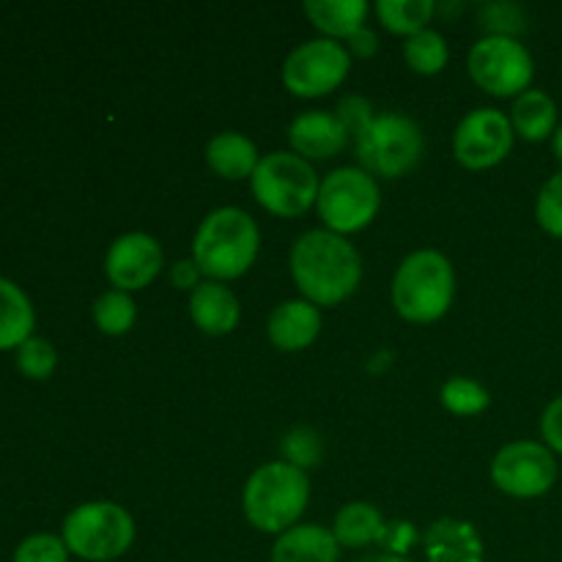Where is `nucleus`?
<instances>
[{
    "instance_id": "26",
    "label": "nucleus",
    "mask_w": 562,
    "mask_h": 562,
    "mask_svg": "<svg viewBox=\"0 0 562 562\" xmlns=\"http://www.w3.org/2000/svg\"><path fill=\"white\" fill-rule=\"evenodd\" d=\"M404 58L406 66H409L412 71H417V75H437V71H442L445 66H448L450 49L442 33L426 27V31L406 38Z\"/></svg>"
},
{
    "instance_id": "4",
    "label": "nucleus",
    "mask_w": 562,
    "mask_h": 562,
    "mask_svg": "<svg viewBox=\"0 0 562 562\" xmlns=\"http://www.w3.org/2000/svg\"><path fill=\"white\" fill-rule=\"evenodd\" d=\"M456 296L453 263L437 250H415L398 263L393 278V305L412 324L439 322Z\"/></svg>"
},
{
    "instance_id": "12",
    "label": "nucleus",
    "mask_w": 562,
    "mask_h": 562,
    "mask_svg": "<svg viewBox=\"0 0 562 562\" xmlns=\"http://www.w3.org/2000/svg\"><path fill=\"white\" fill-rule=\"evenodd\" d=\"M514 124L497 108H477L453 132V154L464 168L486 170L503 162L514 148Z\"/></svg>"
},
{
    "instance_id": "2",
    "label": "nucleus",
    "mask_w": 562,
    "mask_h": 562,
    "mask_svg": "<svg viewBox=\"0 0 562 562\" xmlns=\"http://www.w3.org/2000/svg\"><path fill=\"white\" fill-rule=\"evenodd\" d=\"M261 252V231L258 223L236 206L214 209L206 214L192 239V261L201 274L214 283L236 280L256 263Z\"/></svg>"
},
{
    "instance_id": "38",
    "label": "nucleus",
    "mask_w": 562,
    "mask_h": 562,
    "mask_svg": "<svg viewBox=\"0 0 562 562\" xmlns=\"http://www.w3.org/2000/svg\"><path fill=\"white\" fill-rule=\"evenodd\" d=\"M552 151L554 157H558V162L562 165V124H558V130H554L552 135Z\"/></svg>"
},
{
    "instance_id": "20",
    "label": "nucleus",
    "mask_w": 562,
    "mask_h": 562,
    "mask_svg": "<svg viewBox=\"0 0 562 562\" xmlns=\"http://www.w3.org/2000/svg\"><path fill=\"white\" fill-rule=\"evenodd\" d=\"M302 9H305L313 27L324 33V38H333V42L349 38L351 33L366 27V0H307Z\"/></svg>"
},
{
    "instance_id": "18",
    "label": "nucleus",
    "mask_w": 562,
    "mask_h": 562,
    "mask_svg": "<svg viewBox=\"0 0 562 562\" xmlns=\"http://www.w3.org/2000/svg\"><path fill=\"white\" fill-rule=\"evenodd\" d=\"M272 562H340V543L322 525H296L278 536Z\"/></svg>"
},
{
    "instance_id": "10",
    "label": "nucleus",
    "mask_w": 562,
    "mask_h": 562,
    "mask_svg": "<svg viewBox=\"0 0 562 562\" xmlns=\"http://www.w3.org/2000/svg\"><path fill=\"white\" fill-rule=\"evenodd\" d=\"M351 55L333 38H311L289 53L283 64V86L300 99H318L340 88L349 77Z\"/></svg>"
},
{
    "instance_id": "3",
    "label": "nucleus",
    "mask_w": 562,
    "mask_h": 562,
    "mask_svg": "<svg viewBox=\"0 0 562 562\" xmlns=\"http://www.w3.org/2000/svg\"><path fill=\"white\" fill-rule=\"evenodd\" d=\"M307 503H311V481L305 470L285 461L258 467L247 477L245 492H241L247 521L258 532H269V536H283L285 530L300 525Z\"/></svg>"
},
{
    "instance_id": "24",
    "label": "nucleus",
    "mask_w": 562,
    "mask_h": 562,
    "mask_svg": "<svg viewBox=\"0 0 562 562\" xmlns=\"http://www.w3.org/2000/svg\"><path fill=\"white\" fill-rule=\"evenodd\" d=\"M434 14H437L434 0H379L376 3L379 22L390 33H398V36L406 38L426 31Z\"/></svg>"
},
{
    "instance_id": "33",
    "label": "nucleus",
    "mask_w": 562,
    "mask_h": 562,
    "mask_svg": "<svg viewBox=\"0 0 562 562\" xmlns=\"http://www.w3.org/2000/svg\"><path fill=\"white\" fill-rule=\"evenodd\" d=\"M541 437L552 453H562V395L549 401L541 415Z\"/></svg>"
},
{
    "instance_id": "29",
    "label": "nucleus",
    "mask_w": 562,
    "mask_h": 562,
    "mask_svg": "<svg viewBox=\"0 0 562 562\" xmlns=\"http://www.w3.org/2000/svg\"><path fill=\"white\" fill-rule=\"evenodd\" d=\"M55 366H58V355H55V346L49 340L27 338L16 349V368H20L22 376L42 382V379L53 376Z\"/></svg>"
},
{
    "instance_id": "31",
    "label": "nucleus",
    "mask_w": 562,
    "mask_h": 562,
    "mask_svg": "<svg viewBox=\"0 0 562 562\" xmlns=\"http://www.w3.org/2000/svg\"><path fill=\"white\" fill-rule=\"evenodd\" d=\"M14 562H69V549H66L64 538L36 532L16 547Z\"/></svg>"
},
{
    "instance_id": "1",
    "label": "nucleus",
    "mask_w": 562,
    "mask_h": 562,
    "mask_svg": "<svg viewBox=\"0 0 562 562\" xmlns=\"http://www.w3.org/2000/svg\"><path fill=\"white\" fill-rule=\"evenodd\" d=\"M289 263L302 300L316 307L340 305L362 280V258L357 247L327 228L302 234L291 247Z\"/></svg>"
},
{
    "instance_id": "37",
    "label": "nucleus",
    "mask_w": 562,
    "mask_h": 562,
    "mask_svg": "<svg viewBox=\"0 0 562 562\" xmlns=\"http://www.w3.org/2000/svg\"><path fill=\"white\" fill-rule=\"evenodd\" d=\"M357 562H412L409 558H398V554H387V552H379V554H368V558L357 560Z\"/></svg>"
},
{
    "instance_id": "23",
    "label": "nucleus",
    "mask_w": 562,
    "mask_h": 562,
    "mask_svg": "<svg viewBox=\"0 0 562 562\" xmlns=\"http://www.w3.org/2000/svg\"><path fill=\"white\" fill-rule=\"evenodd\" d=\"M33 324L36 313L25 291L0 278V351L20 349L27 338H33Z\"/></svg>"
},
{
    "instance_id": "32",
    "label": "nucleus",
    "mask_w": 562,
    "mask_h": 562,
    "mask_svg": "<svg viewBox=\"0 0 562 562\" xmlns=\"http://www.w3.org/2000/svg\"><path fill=\"white\" fill-rule=\"evenodd\" d=\"M335 115H338L340 124L346 126V132L355 137L360 135V132L366 130L373 119H376V113H373V104L368 102L366 97H344L340 99L338 110H335Z\"/></svg>"
},
{
    "instance_id": "30",
    "label": "nucleus",
    "mask_w": 562,
    "mask_h": 562,
    "mask_svg": "<svg viewBox=\"0 0 562 562\" xmlns=\"http://www.w3.org/2000/svg\"><path fill=\"white\" fill-rule=\"evenodd\" d=\"M536 220L547 234L562 239V170L549 176L536 201Z\"/></svg>"
},
{
    "instance_id": "22",
    "label": "nucleus",
    "mask_w": 562,
    "mask_h": 562,
    "mask_svg": "<svg viewBox=\"0 0 562 562\" xmlns=\"http://www.w3.org/2000/svg\"><path fill=\"white\" fill-rule=\"evenodd\" d=\"M387 532V521L373 505L349 503L338 510L333 525V536L340 547L362 549L371 543H382Z\"/></svg>"
},
{
    "instance_id": "19",
    "label": "nucleus",
    "mask_w": 562,
    "mask_h": 562,
    "mask_svg": "<svg viewBox=\"0 0 562 562\" xmlns=\"http://www.w3.org/2000/svg\"><path fill=\"white\" fill-rule=\"evenodd\" d=\"M206 162L212 173L223 176L228 181H241L252 179L261 157H258L256 143L241 135V132H220L209 140Z\"/></svg>"
},
{
    "instance_id": "35",
    "label": "nucleus",
    "mask_w": 562,
    "mask_h": 562,
    "mask_svg": "<svg viewBox=\"0 0 562 562\" xmlns=\"http://www.w3.org/2000/svg\"><path fill=\"white\" fill-rule=\"evenodd\" d=\"M170 283L179 291H190L192 294V291L203 283L201 269H198V263L192 261V258H181V261H176L173 269H170Z\"/></svg>"
},
{
    "instance_id": "14",
    "label": "nucleus",
    "mask_w": 562,
    "mask_h": 562,
    "mask_svg": "<svg viewBox=\"0 0 562 562\" xmlns=\"http://www.w3.org/2000/svg\"><path fill=\"white\" fill-rule=\"evenodd\" d=\"M289 143L296 157L302 159H333L349 143V132L340 124V119L327 110H311L291 121Z\"/></svg>"
},
{
    "instance_id": "8",
    "label": "nucleus",
    "mask_w": 562,
    "mask_h": 562,
    "mask_svg": "<svg viewBox=\"0 0 562 562\" xmlns=\"http://www.w3.org/2000/svg\"><path fill=\"white\" fill-rule=\"evenodd\" d=\"M382 192L376 179L362 168H338L322 181L316 209L322 223L333 234H357L376 220Z\"/></svg>"
},
{
    "instance_id": "15",
    "label": "nucleus",
    "mask_w": 562,
    "mask_h": 562,
    "mask_svg": "<svg viewBox=\"0 0 562 562\" xmlns=\"http://www.w3.org/2000/svg\"><path fill=\"white\" fill-rule=\"evenodd\" d=\"M269 340L280 351H302L322 333V311L307 300L280 302L267 322Z\"/></svg>"
},
{
    "instance_id": "34",
    "label": "nucleus",
    "mask_w": 562,
    "mask_h": 562,
    "mask_svg": "<svg viewBox=\"0 0 562 562\" xmlns=\"http://www.w3.org/2000/svg\"><path fill=\"white\" fill-rule=\"evenodd\" d=\"M417 541V532L415 527L409 525V521H393V525H387V532H384V552L387 554H398V558H406V552H409L412 543Z\"/></svg>"
},
{
    "instance_id": "9",
    "label": "nucleus",
    "mask_w": 562,
    "mask_h": 562,
    "mask_svg": "<svg viewBox=\"0 0 562 562\" xmlns=\"http://www.w3.org/2000/svg\"><path fill=\"white\" fill-rule=\"evenodd\" d=\"M467 69L475 86L492 97H521L530 91L536 60L516 36H483L467 58Z\"/></svg>"
},
{
    "instance_id": "16",
    "label": "nucleus",
    "mask_w": 562,
    "mask_h": 562,
    "mask_svg": "<svg viewBox=\"0 0 562 562\" xmlns=\"http://www.w3.org/2000/svg\"><path fill=\"white\" fill-rule=\"evenodd\" d=\"M423 543H426L428 562H486L475 525L453 516L434 521Z\"/></svg>"
},
{
    "instance_id": "6",
    "label": "nucleus",
    "mask_w": 562,
    "mask_h": 562,
    "mask_svg": "<svg viewBox=\"0 0 562 562\" xmlns=\"http://www.w3.org/2000/svg\"><path fill=\"white\" fill-rule=\"evenodd\" d=\"M423 132L409 115L382 113L355 137V151L360 168L373 179H401L423 157Z\"/></svg>"
},
{
    "instance_id": "21",
    "label": "nucleus",
    "mask_w": 562,
    "mask_h": 562,
    "mask_svg": "<svg viewBox=\"0 0 562 562\" xmlns=\"http://www.w3.org/2000/svg\"><path fill=\"white\" fill-rule=\"evenodd\" d=\"M510 124H514L516 135L525 140H547L558 130V104L547 91L530 88L516 97L514 108H510Z\"/></svg>"
},
{
    "instance_id": "17",
    "label": "nucleus",
    "mask_w": 562,
    "mask_h": 562,
    "mask_svg": "<svg viewBox=\"0 0 562 562\" xmlns=\"http://www.w3.org/2000/svg\"><path fill=\"white\" fill-rule=\"evenodd\" d=\"M190 316L206 335H228L239 327L241 305L234 291L214 280H203L190 294Z\"/></svg>"
},
{
    "instance_id": "7",
    "label": "nucleus",
    "mask_w": 562,
    "mask_h": 562,
    "mask_svg": "<svg viewBox=\"0 0 562 562\" xmlns=\"http://www.w3.org/2000/svg\"><path fill=\"white\" fill-rule=\"evenodd\" d=\"M252 195L278 217H302L311 206H316L318 181L316 170L307 159L289 151H272L261 157L256 173L250 179Z\"/></svg>"
},
{
    "instance_id": "27",
    "label": "nucleus",
    "mask_w": 562,
    "mask_h": 562,
    "mask_svg": "<svg viewBox=\"0 0 562 562\" xmlns=\"http://www.w3.org/2000/svg\"><path fill=\"white\" fill-rule=\"evenodd\" d=\"M439 398H442L445 409L453 412V415L459 417L481 415V412L488 409V404H492L488 390L483 387L481 382H475V379H464V376L448 379V382L442 384Z\"/></svg>"
},
{
    "instance_id": "13",
    "label": "nucleus",
    "mask_w": 562,
    "mask_h": 562,
    "mask_svg": "<svg viewBox=\"0 0 562 562\" xmlns=\"http://www.w3.org/2000/svg\"><path fill=\"white\" fill-rule=\"evenodd\" d=\"M165 252L154 236L143 231H130L110 245L104 256V274L119 291H140L162 272Z\"/></svg>"
},
{
    "instance_id": "25",
    "label": "nucleus",
    "mask_w": 562,
    "mask_h": 562,
    "mask_svg": "<svg viewBox=\"0 0 562 562\" xmlns=\"http://www.w3.org/2000/svg\"><path fill=\"white\" fill-rule=\"evenodd\" d=\"M137 318V305L132 300V294L126 291H104L97 302H93V324L99 327V333L110 335V338H119L126 335L135 327Z\"/></svg>"
},
{
    "instance_id": "5",
    "label": "nucleus",
    "mask_w": 562,
    "mask_h": 562,
    "mask_svg": "<svg viewBox=\"0 0 562 562\" xmlns=\"http://www.w3.org/2000/svg\"><path fill=\"white\" fill-rule=\"evenodd\" d=\"M64 543L69 554L88 562L124 558L135 543V519L121 505L97 499L77 505L64 521Z\"/></svg>"
},
{
    "instance_id": "11",
    "label": "nucleus",
    "mask_w": 562,
    "mask_h": 562,
    "mask_svg": "<svg viewBox=\"0 0 562 562\" xmlns=\"http://www.w3.org/2000/svg\"><path fill=\"white\" fill-rule=\"evenodd\" d=\"M492 481L508 497H543L558 481V461L543 442L519 439L497 450L492 461Z\"/></svg>"
},
{
    "instance_id": "36",
    "label": "nucleus",
    "mask_w": 562,
    "mask_h": 562,
    "mask_svg": "<svg viewBox=\"0 0 562 562\" xmlns=\"http://www.w3.org/2000/svg\"><path fill=\"white\" fill-rule=\"evenodd\" d=\"M346 49H349V55H355V58H371V55H376L379 49L376 33H373L368 25L360 27V31L351 33V36L346 38Z\"/></svg>"
},
{
    "instance_id": "28",
    "label": "nucleus",
    "mask_w": 562,
    "mask_h": 562,
    "mask_svg": "<svg viewBox=\"0 0 562 562\" xmlns=\"http://www.w3.org/2000/svg\"><path fill=\"white\" fill-rule=\"evenodd\" d=\"M280 450H283L285 464L300 467V470H311V467H316L318 461H322L324 439L322 434L313 431V428L300 426L291 428V431L285 434L283 442H280Z\"/></svg>"
}]
</instances>
